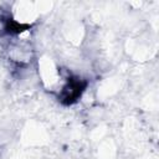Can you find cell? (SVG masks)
<instances>
[{"label":"cell","mask_w":159,"mask_h":159,"mask_svg":"<svg viewBox=\"0 0 159 159\" xmlns=\"http://www.w3.org/2000/svg\"><path fill=\"white\" fill-rule=\"evenodd\" d=\"M86 87V82H83L80 78H68L67 84L62 88V92L60 94V99L65 104H71L77 101L78 97H81L83 89Z\"/></svg>","instance_id":"6da1fadb"}]
</instances>
